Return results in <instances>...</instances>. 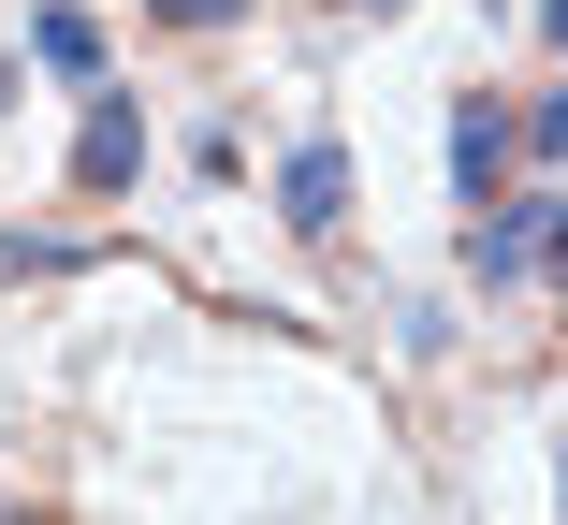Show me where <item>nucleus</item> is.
Masks as SVG:
<instances>
[{"instance_id": "ddd939ff", "label": "nucleus", "mask_w": 568, "mask_h": 525, "mask_svg": "<svg viewBox=\"0 0 568 525\" xmlns=\"http://www.w3.org/2000/svg\"><path fill=\"white\" fill-rule=\"evenodd\" d=\"M0 525H16V511H0Z\"/></svg>"}, {"instance_id": "f8f14e48", "label": "nucleus", "mask_w": 568, "mask_h": 525, "mask_svg": "<svg viewBox=\"0 0 568 525\" xmlns=\"http://www.w3.org/2000/svg\"><path fill=\"white\" fill-rule=\"evenodd\" d=\"M0 118H16V59H0Z\"/></svg>"}, {"instance_id": "20e7f679", "label": "nucleus", "mask_w": 568, "mask_h": 525, "mask_svg": "<svg viewBox=\"0 0 568 525\" xmlns=\"http://www.w3.org/2000/svg\"><path fill=\"white\" fill-rule=\"evenodd\" d=\"M510 175H525V102H452V190L496 204Z\"/></svg>"}, {"instance_id": "39448f33", "label": "nucleus", "mask_w": 568, "mask_h": 525, "mask_svg": "<svg viewBox=\"0 0 568 525\" xmlns=\"http://www.w3.org/2000/svg\"><path fill=\"white\" fill-rule=\"evenodd\" d=\"M30 59H44L59 88H102V30L73 16V0H44V16H30Z\"/></svg>"}, {"instance_id": "f03ea898", "label": "nucleus", "mask_w": 568, "mask_h": 525, "mask_svg": "<svg viewBox=\"0 0 568 525\" xmlns=\"http://www.w3.org/2000/svg\"><path fill=\"white\" fill-rule=\"evenodd\" d=\"M525 277H539V190L467 204V292H525Z\"/></svg>"}, {"instance_id": "423d86ee", "label": "nucleus", "mask_w": 568, "mask_h": 525, "mask_svg": "<svg viewBox=\"0 0 568 525\" xmlns=\"http://www.w3.org/2000/svg\"><path fill=\"white\" fill-rule=\"evenodd\" d=\"M525 161H568V88H539V102H525Z\"/></svg>"}, {"instance_id": "7ed1b4c3", "label": "nucleus", "mask_w": 568, "mask_h": 525, "mask_svg": "<svg viewBox=\"0 0 568 525\" xmlns=\"http://www.w3.org/2000/svg\"><path fill=\"white\" fill-rule=\"evenodd\" d=\"M132 175H146V118H132V88H88V118H73V190L118 204Z\"/></svg>"}, {"instance_id": "9b49d317", "label": "nucleus", "mask_w": 568, "mask_h": 525, "mask_svg": "<svg viewBox=\"0 0 568 525\" xmlns=\"http://www.w3.org/2000/svg\"><path fill=\"white\" fill-rule=\"evenodd\" d=\"M539 30H554V44H568V0H539Z\"/></svg>"}, {"instance_id": "6e6552de", "label": "nucleus", "mask_w": 568, "mask_h": 525, "mask_svg": "<svg viewBox=\"0 0 568 525\" xmlns=\"http://www.w3.org/2000/svg\"><path fill=\"white\" fill-rule=\"evenodd\" d=\"M539 277L568 292V190H539Z\"/></svg>"}, {"instance_id": "9d476101", "label": "nucleus", "mask_w": 568, "mask_h": 525, "mask_svg": "<svg viewBox=\"0 0 568 525\" xmlns=\"http://www.w3.org/2000/svg\"><path fill=\"white\" fill-rule=\"evenodd\" d=\"M335 16H408V0H335Z\"/></svg>"}, {"instance_id": "f257e3e1", "label": "nucleus", "mask_w": 568, "mask_h": 525, "mask_svg": "<svg viewBox=\"0 0 568 525\" xmlns=\"http://www.w3.org/2000/svg\"><path fill=\"white\" fill-rule=\"evenodd\" d=\"M277 234L292 249H335V234H351V147H335V132H306L277 161Z\"/></svg>"}, {"instance_id": "1a4fd4ad", "label": "nucleus", "mask_w": 568, "mask_h": 525, "mask_svg": "<svg viewBox=\"0 0 568 525\" xmlns=\"http://www.w3.org/2000/svg\"><path fill=\"white\" fill-rule=\"evenodd\" d=\"M146 16H161V30H234L248 0H146Z\"/></svg>"}, {"instance_id": "0eeeda50", "label": "nucleus", "mask_w": 568, "mask_h": 525, "mask_svg": "<svg viewBox=\"0 0 568 525\" xmlns=\"http://www.w3.org/2000/svg\"><path fill=\"white\" fill-rule=\"evenodd\" d=\"M59 263H73L59 234H0V277H59Z\"/></svg>"}]
</instances>
